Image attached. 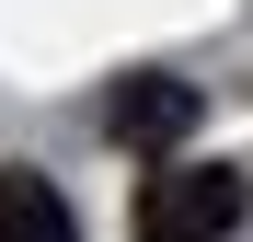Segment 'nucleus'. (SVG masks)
<instances>
[{"mask_svg":"<svg viewBox=\"0 0 253 242\" xmlns=\"http://www.w3.org/2000/svg\"><path fill=\"white\" fill-rule=\"evenodd\" d=\"M242 208H253V185L230 161H161L138 185V242H230Z\"/></svg>","mask_w":253,"mask_h":242,"instance_id":"obj_1","label":"nucleus"},{"mask_svg":"<svg viewBox=\"0 0 253 242\" xmlns=\"http://www.w3.org/2000/svg\"><path fill=\"white\" fill-rule=\"evenodd\" d=\"M196 81H173V69H138V81H115V104H104V127L126 139V150H184L196 139Z\"/></svg>","mask_w":253,"mask_h":242,"instance_id":"obj_2","label":"nucleus"},{"mask_svg":"<svg viewBox=\"0 0 253 242\" xmlns=\"http://www.w3.org/2000/svg\"><path fill=\"white\" fill-rule=\"evenodd\" d=\"M0 242H81V219L46 173H0Z\"/></svg>","mask_w":253,"mask_h":242,"instance_id":"obj_3","label":"nucleus"}]
</instances>
